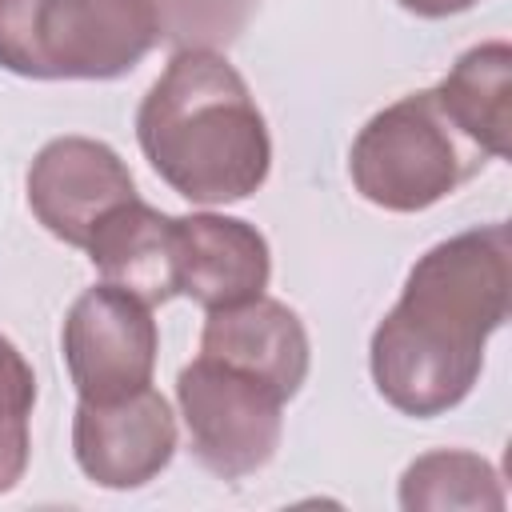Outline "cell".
Segmentation results:
<instances>
[{"label": "cell", "mask_w": 512, "mask_h": 512, "mask_svg": "<svg viewBox=\"0 0 512 512\" xmlns=\"http://www.w3.org/2000/svg\"><path fill=\"white\" fill-rule=\"evenodd\" d=\"M60 348L80 400H116L148 388L160 348L152 304L116 284H96L72 300Z\"/></svg>", "instance_id": "6"}, {"label": "cell", "mask_w": 512, "mask_h": 512, "mask_svg": "<svg viewBox=\"0 0 512 512\" xmlns=\"http://www.w3.org/2000/svg\"><path fill=\"white\" fill-rule=\"evenodd\" d=\"M492 156L472 144L436 92H408L376 112L348 148L356 192L384 212H424L472 180Z\"/></svg>", "instance_id": "4"}, {"label": "cell", "mask_w": 512, "mask_h": 512, "mask_svg": "<svg viewBox=\"0 0 512 512\" xmlns=\"http://www.w3.org/2000/svg\"><path fill=\"white\" fill-rule=\"evenodd\" d=\"M452 124L480 144L492 160L508 156L512 136V48L508 40H484L468 48L448 76L432 88Z\"/></svg>", "instance_id": "12"}, {"label": "cell", "mask_w": 512, "mask_h": 512, "mask_svg": "<svg viewBox=\"0 0 512 512\" xmlns=\"http://www.w3.org/2000/svg\"><path fill=\"white\" fill-rule=\"evenodd\" d=\"M152 172L192 204L248 200L272 168V136L244 76L212 48H180L136 108Z\"/></svg>", "instance_id": "2"}, {"label": "cell", "mask_w": 512, "mask_h": 512, "mask_svg": "<svg viewBox=\"0 0 512 512\" xmlns=\"http://www.w3.org/2000/svg\"><path fill=\"white\" fill-rule=\"evenodd\" d=\"M136 200L128 164L92 136H56L28 164V208L56 240L88 248L108 212Z\"/></svg>", "instance_id": "8"}, {"label": "cell", "mask_w": 512, "mask_h": 512, "mask_svg": "<svg viewBox=\"0 0 512 512\" xmlns=\"http://www.w3.org/2000/svg\"><path fill=\"white\" fill-rule=\"evenodd\" d=\"M72 456L100 488H144L176 456V416L152 384L116 400H80L72 416Z\"/></svg>", "instance_id": "7"}, {"label": "cell", "mask_w": 512, "mask_h": 512, "mask_svg": "<svg viewBox=\"0 0 512 512\" xmlns=\"http://www.w3.org/2000/svg\"><path fill=\"white\" fill-rule=\"evenodd\" d=\"M156 40L152 0H0V68L24 80H116Z\"/></svg>", "instance_id": "3"}, {"label": "cell", "mask_w": 512, "mask_h": 512, "mask_svg": "<svg viewBox=\"0 0 512 512\" xmlns=\"http://www.w3.org/2000/svg\"><path fill=\"white\" fill-rule=\"evenodd\" d=\"M404 12L424 16V20H444V16H460L468 8H476L480 0H396Z\"/></svg>", "instance_id": "16"}, {"label": "cell", "mask_w": 512, "mask_h": 512, "mask_svg": "<svg viewBox=\"0 0 512 512\" xmlns=\"http://www.w3.org/2000/svg\"><path fill=\"white\" fill-rule=\"evenodd\" d=\"M268 276L272 252L256 224L220 212L176 216V296L212 312L264 296Z\"/></svg>", "instance_id": "9"}, {"label": "cell", "mask_w": 512, "mask_h": 512, "mask_svg": "<svg viewBox=\"0 0 512 512\" xmlns=\"http://www.w3.org/2000/svg\"><path fill=\"white\" fill-rule=\"evenodd\" d=\"M176 404L188 428L192 456L220 480L260 472L284 432V396L212 356H196L176 376Z\"/></svg>", "instance_id": "5"}, {"label": "cell", "mask_w": 512, "mask_h": 512, "mask_svg": "<svg viewBox=\"0 0 512 512\" xmlns=\"http://www.w3.org/2000/svg\"><path fill=\"white\" fill-rule=\"evenodd\" d=\"M400 508H504V488L496 468L464 448H436L416 456L400 476Z\"/></svg>", "instance_id": "13"}, {"label": "cell", "mask_w": 512, "mask_h": 512, "mask_svg": "<svg viewBox=\"0 0 512 512\" xmlns=\"http://www.w3.org/2000/svg\"><path fill=\"white\" fill-rule=\"evenodd\" d=\"M200 356H212L272 384L284 400L300 392L312 364L304 320L272 296H252L244 304L212 308L200 332Z\"/></svg>", "instance_id": "10"}, {"label": "cell", "mask_w": 512, "mask_h": 512, "mask_svg": "<svg viewBox=\"0 0 512 512\" xmlns=\"http://www.w3.org/2000/svg\"><path fill=\"white\" fill-rule=\"evenodd\" d=\"M84 252L104 284H116L152 308L176 296V216L156 212L140 196L108 212Z\"/></svg>", "instance_id": "11"}, {"label": "cell", "mask_w": 512, "mask_h": 512, "mask_svg": "<svg viewBox=\"0 0 512 512\" xmlns=\"http://www.w3.org/2000/svg\"><path fill=\"white\" fill-rule=\"evenodd\" d=\"M32 408H36V372L24 360V352L8 336H0V496L12 492L28 472Z\"/></svg>", "instance_id": "14"}, {"label": "cell", "mask_w": 512, "mask_h": 512, "mask_svg": "<svg viewBox=\"0 0 512 512\" xmlns=\"http://www.w3.org/2000/svg\"><path fill=\"white\" fill-rule=\"evenodd\" d=\"M512 308L508 224L468 228L432 244L368 340L376 392L404 416L432 420L480 380L488 336Z\"/></svg>", "instance_id": "1"}, {"label": "cell", "mask_w": 512, "mask_h": 512, "mask_svg": "<svg viewBox=\"0 0 512 512\" xmlns=\"http://www.w3.org/2000/svg\"><path fill=\"white\" fill-rule=\"evenodd\" d=\"M260 0H152L160 36L180 48H220L232 44L252 20Z\"/></svg>", "instance_id": "15"}]
</instances>
